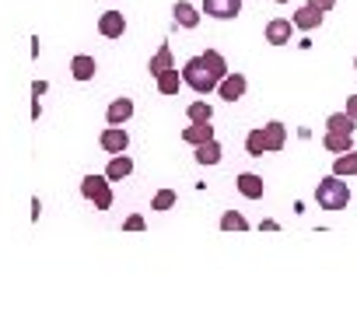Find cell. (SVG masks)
Masks as SVG:
<instances>
[{"label": "cell", "mask_w": 357, "mask_h": 315, "mask_svg": "<svg viewBox=\"0 0 357 315\" xmlns=\"http://www.w3.org/2000/svg\"><path fill=\"white\" fill-rule=\"evenodd\" d=\"M81 197L95 203V210H109L112 207V186L105 176H84L81 179Z\"/></svg>", "instance_id": "cell-3"}, {"label": "cell", "mask_w": 357, "mask_h": 315, "mask_svg": "<svg viewBox=\"0 0 357 315\" xmlns=\"http://www.w3.org/2000/svg\"><path fill=\"white\" fill-rule=\"evenodd\" d=\"M175 200H178V197H175V190H158V193H154V200H151V210H172V207H175Z\"/></svg>", "instance_id": "cell-26"}, {"label": "cell", "mask_w": 357, "mask_h": 315, "mask_svg": "<svg viewBox=\"0 0 357 315\" xmlns=\"http://www.w3.org/2000/svg\"><path fill=\"white\" fill-rule=\"evenodd\" d=\"M204 15L218 22H231L242 15V0H204Z\"/></svg>", "instance_id": "cell-4"}, {"label": "cell", "mask_w": 357, "mask_h": 315, "mask_svg": "<svg viewBox=\"0 0 357 315\" xmlns=\"http://www.w3.org/2000/svg\"><path fill=\"white\" fill-rule=\"evenodd\" d=\"M347 116H354V119H357V95H350V98H347Z\"/></svg>", "instance_id": "cell-31"}, {"label": "cell", "mask_w": 357, "mask_h": 315, "mask_svg": "<svg viewBox=\"0 0 357 315\" xmlns=\"http://www.w3.org/2000/svg\"><path fill=\"white\" fill-rule=\"evenodd\" d=\"M277 4H287V0H277Z\"/></svg>", "instance_id": "cell-34"}, {"label": "cell", "mask_w": 357, "mask_h": 315, "mask_svg": "<svg viewBox=\"0 0 357 315\" xmlns=\"http://www.w3.org/2000/svg\"><path fill=\"white\" fill-rule=\"evenodd\" d=\"M200 60H204V63H207V70H211V74H214V77H218V81H221V77H225V74H228V63H225V56H221V53H218V49H207V53H204V56H200Z\"/></svg>", "instance_id": "cell-22"}, {"label": "cell", "mask_w": 357, "mask_h": 315, "mask_svg": "<svg viewBox=\"0 0 357 315\" xmlns=\"http://www.w3.org/2000/svg\"><path fill=\"white\" fill-rule=\"evenodd\" d=\"M172 15H175V25H183V29H197L200 25V11L190 4V0H178V4L172 8Z\"/></svg>", "instance_id": "cell-13"}, {"label": "cell", "mask_w": 357, "mask_h": 315, "mask_svg": "<svg viewBox=\"0 0 357 315\" xmlns=\"http://www.w3.org/2000/svg\"><path fill=\"white\" fill-rule=\"evenodd\" d=\"M46 88H50L46 81H36V84H32V98H39V95H46Z\"/></svg>", "instance_id": "cell-30"}, {"label": "cell", "mask_w": 357, "mask_h": 315, "mask_svg": "<svg viewBox=\"0 0 357 315\" xmlns=\"http://www.w3.org/2000/svg\"><path fill=\"white\" fill-rule=\"evenodd\" d=\"M333 172L336 176H357V151L350 147V151H343V154H336V162H333Z\"/></svg>", "instance_id": "cell-20"}, {"label": "cell", "mask_w": 357, "mask_h": 315, "mask_svg": "<svg viewBox=\"0 0 357 315\" xmlns=\"http://www.w3.org/2000/svg\"><path fill=\"white\" fill-rule=\"evenodd\" d=\"M245 151H249L252 158H263V154H270V151H266V140H263V126L249 130V137H245Z\"/></svg>", "instance_id": "cell-23"}, {"label": "cell", "mask_w": 357, "mask_h": 315, "mask_svg": "<svg viewBox=\"0 0 357 315\" xmlns=\"http://www.w3.org/2000/svg\"><path fill=\"white\" fill-rule=\"evenodd\" d=\"M168 67H175V60H172V49H168V46H161V49L151 56L147 70H151V77H158V74H165Z\"/></svg>", "instance_id": "cell-21"}, {"label": "cell", "mask_w": 357, "mask_h": 315, "mask_svg": "<svg viewBox=\"0 0 357 315\" xmlns=\"http://www.w3.org/2000/svg\"><path fill=\"white\" fill-rule=\"evenodd\" d=\"M98 144H102V151H109V154H123V151L130 147V133H126L123 126H105L102 137H98Z\"/></svg>", "instance_id": "cell-7"}, {"label": "cell", "mask_w": 357, "mask_h": 315, "mask_svg": "<svg viewBox=\"0 0 357 315\" xmlns=\"http://www.w3.org/2000/svg\"><path fill=\"white\" fill-rule=\"evenodd\" d=\"M294 36V22L291 18H270L266 22V43L270 46H287Z\"/></svg>", "instance_id": "cell-6"}, {"label": "cell", "mask_w": 357, "mask_h": 315, "mask_svg": "<svg viewBox=\"0 0 357 315\" xmlns=\"http://www.w3.org/2000/svg\"><path fill=\"white\" fill-rule=\"evenodd\" d=\"M235 186H238V193H242L245 200H263V193H266V183H263L256 172H242V176L235 179Z\"/></svg>", "instance_id": "cell-9"}, {"label": "cell", "mask_w": 357, "mask_h": 315, "mask_svg": "<svg viewBox=\"0 0 357 315\" xmlns=\"http://www.w3.org/2000/svg\"><path fill=\"white\" fill-rule=\"evenodd\" d=\"M221 158H225V147H221L214 137L204 140V144H197V162H200V165H218Z\"/></svg>", "instance_id": "cell-16"}, {"label": "cell", "mask_w": 357, "mask_h": 315, "mask_svg": "<svg viewBox=\"0 0 357 315\" xmlns=\"http://www.w3.org/2000/svg\"><path fill=\"white\" fill-rule=\"evenodd\" d=\"M186 116H190V123H204V119H214V109H211L207 102H193V105L186 109Z\"/></svg>", "instance_id": "cell-27"}, {"label": "cell", "mask_w": 357, "mask_h": 315, "mask_svg": "<svg viewBox=\"0 0 357 315\" xmlns=\"http://www.w3.org/2000/svg\"><path fill=\"white\" fill-rule=\"evenodd\" d=\"M95 70H98V63H95V56H88V53H81V56L70 60V74H74V81H91Z\"/></svg>", "instance_id": "cell-18"}, {"label": "cell", "mask_w": 357, "mask_h": 315, "mask_svg": "<svg viewBox=\"0 0 357 315\" xmlns=\"http://www.w3.org/2000/svg\"><path fill=\"white\" fill-rule=\"evenodd\" d=\"M308 4H312L315 11H322V15H329V11L336 8V0H308Z\"/></svg>", "instance_id": "cell-29"}, {"label": "cell", "mask_w": 357, "mask_h": 315, "mask_svg": "<svg viewBox=\"0 0 357 315\" xmlns=\"http://www.w3.org/2000/svg\"><path fill=\"white\" fill-rule=\"evenodd\" d=\"M249 91V81H245V74H225L221 81H218V95L225 98V102H238L242 95Z\"/></svg>", "instance_id": "cell-5"}, {"label": "cell", "mask_w": 357, "mask_h": 315, "mask_svg": "<svg viewBox=\"0 0 357 315\" xmlns=\"http://www.w3.org/2000/svg\"><path fill=\"white\" fill-rule=\"evenodd\" d=\"M249 228V221L238 214V210H225V217H221V231H245Z\"/></svg>", "instance_id": "cell-25"}, {"label": "cell", "mask_w": 357, "mask_h": 315, "mask_svg": "<svg viewBox=\"0 0 357 315\" xmlns=\"http://www.w3.org/2000/svg\"><path fill=\"white\" fill-rule=\"evenodd\" d=\"M130 116H133V98H112V105H109V112H105L109 126H123Z\"/></svg>", "instance_id": "cell-15"}, {"label": "cell", "mask_w": 357, "mask_h": 315, "mask_svg": "<svg viewBox=\"0 0 357 315\" xmlns=\"http://www.w3.org/2000/svg\"><path fill=\"white\" fill-rule=\"evenodd\" d=\"M354 126H357V119L347 116V112H333V116L326 119V130H347V133H354Z\"/></svg>", "instance_id": "cell-24"}, {"label": "cell", "mask_w": 357, "mask_h": 315, "mask_svg": "<svg viewBox=\"0 0 357 315\" xmlns=\"http://www.w3.org/2000/svg\"><path fill=\"white\" fill-rule=\"evenodd\" d=\"M130 172H133V158L123 151V154H112V162H109V169H105V179H109V183H123Z\"/></svg>", "instance_id": "cell-10"}, {"label": "cell", "mask_w": 357, "mask_h": 315, "mask_svg": "<svg viewBox=\"0 0 357 315\" xmlns=\"http://www.w3.org/2000/svg\"><path fill=\"white\" fill-rule=\"evenodd\" d=\"M39 214H43V203H39V197L32 200V221H39Z\"/></svg>", "instance_id": "cell-32"}, {"label": "cell", "mask_w": 357, "mask_h": 315, "mask_svg": "<svg viewBox=\"0 0 357 315\" xmlns=\"http://www.w3.org/2000/svg\"><path fill=\"white\" fill-rule=\"evenodd\" d=\"M315 200H319V207L322 210H347V203H350V190H347V183H343V176H326L319 186H315Z\"/></svg>", "instance_id": "cell-1"}, {"label": "cell", "mask_w": 357, "mask_h": 315, "mask_svg": "<svg viewBox=\"0 0 357 315\" xmlns=\"http://www.w3.org/2000/svg\"><path fill=\"white\" fill-rule=\"evenodd\" d=\"M263 140H266V151L270 154H277V151H284V144H287V126L284 123H266L263 126Z\"/></svg>", "instance_id": "cell-11"}, {"label": "cell", "mask_w": 357, "mask_h": 315, "mask_svg": "<svg viewBox=\"0 0 357 315\" xmlns=\"http://www.w3.org/2000/svg\"><path fill=\"white\" fill-rule=\"evenodd\" d=\"M211 137H214V126H211V119H204V123H193V126H186V130H183V140H186V144H193V147H197V144H204V140H211Z\"/></svg>", "instance_id": "cell-19"}, {"label": "cell", "mask_w": 357, "mask_h": 315, "mask_svg": "<svg viewBox=\"0 0 357 315\" xmlns=\"http://www.w3.org/2000/svg\"><path fill=\"white\" fill-rule=\"evenodd\" d=\"M354 70H357V56H354Z\"/></svg>", "instance_id": "cell-33"}, {"label": "cell", "mask_w": 357, "mask_h": 315, "mask_svg": "<svg viewBox=\"0 0 357 315\" xmlns=\"http://www.w3.org/2000/svg\"><path fill=\"white\" fill-rule=\"evenodd\" d=\"M154 81H158V91H161V95H178V88H183V70H178V67H168V70L158 74Z\"/></svg>", "instance_id": "cell-17"}, {"label": "cell", "mask_w": 357, "mask_h": 315, "mask_svg": "<svg viewBox=\"0 0 357 315\" xmlns=\"http://www.w3.org/2000/svg\"><path fill=\"white\" fill-rule=\"evenodd\" d=\"M123 32H126L123 11H105V15L98 18V36H105V39H123Z\"/></svg>", "instance_id": "cell-8"}, {"label": "cell", "mask_w": 357, "mask_h": 315, "mask_svg": "<svg viewBox=\"0 0 357 315\" xmlns=\"http://www.w3.org/2000/svg\"><path fill=\"white\" fill-rule=\"evenodd\" d=\"M322 147H326V151H333V154H343V151H350V147H354V133H347V130H326Z\"/></svg>", "instance_id": "cell-12"}, {"label": "cell", "mask_w": 357, "mask_h": 315, "mask_svg": "<svg viewBox=\"0 0 357 315\" xmlns=\"http://www.w3.org/2000/svg\"><path fill=\"white\" fill-rule=\"evenodd\" d=\"M147 228V221L140 217V214H130L126 221H123V231H144Z\"/></svg>", "instance_id": "cell-28"}, {"label": "cell", "mask_w": 357, "mask_h": 315, "mask_svg": "<svg viewBox=\"0 0 357 315\" xmlns=\"http://www.w3.org/2000/svg\"><path fill=\"white\" fill-rule=\"evenodd\" d=\"M183 84H190L197 95H211V91H218V77L207 70V63H204L200 56H193V60L183 63Z\"/></svg>", "instance_id": "cell-2"}, {"label": "cell", "mask_w": 357, "mask_h": 315, "mask_svg": "<svg viewBox=\"0 0 357 315\" xmlns=\"http://www.w3.org/2000/svg\"><path fill=\"white\" fill-rule=\"evenodd\" d=\"M294 29H301V32H312V29H319L322 25V11H315L312 4H305V8H298L294 11Z\"/></svg>", "instance_id": "cell-14"}]
</instances>
